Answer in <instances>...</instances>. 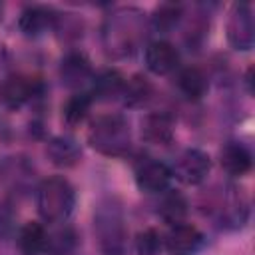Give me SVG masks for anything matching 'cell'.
<instances>
[{
	"instance_id": "12",
	"label": "cell",
	"mask_w": 255,
	"mask_h": 255,
	"mask_svg": "<svg viewBox=\"0 0 255 255\" xmlns=\"http://www.w3.org/2000/svg\"><path fill=\"white\" fill-rule=\"evenodd\" d=\"M92 74V68H90V60L82 54V52H70L64 60H62V66H60V76H62V82L68 86V88H76L80 84H84Z\"/></svg>"
},
{
	"instance_id": "15",
	"label": "cell",
	"mask_w": 255,
	"mask_h": 255,
	"mask_svg": "<svg viewBox=\"0 0 255 255\" xmlns=\"http://www.w3.org/2000/svg\"><path fill=\"white\" fill-rule=\"evenodd\" d=\"M54 20H56V16L50 8H46V6H28L18 18V26L26 36H38L46 28H50L54 24Z\"/></svg>"
},
{
	"instance_id": "9",
	"label": "cell",
	"mask_w": 255,
	"mask_h": 255,
	"mask_svg": "<svg viewBox=\"0 0 255 255\" xmlns=\"http://www.w3.org/2000/svg\"><path fill=\"white\" fill-rule=\"evenodd\" d=\"M145 66L157 76H165L179 66V50L165 40L151 42L145 48Z\"/></svg>"
},
{
	"instance_id": "14",
	"label": "cell",
	"mask_w": 255,
	"mask_h": 255,
	"mask_svg": "<svg viewBox=\"0 0 255 255\" xmlns=\"http://www.w3.org/2000/svg\"><path fill=\"white\" fill-rule=\"evenodd\" d=\"M18 247L24 255H42L48 247V233L42 223L28 221L18 231Z\"/></svg>"
},
{
	"instance_id": "18",
	"label": "cell",
	"mask_w": 255,
	"mask_h": 255,
	"mask_svg": "<svg viewBox=\"0 0 255 255\" xmlns=\"http://www.w3.org/2000/svg\"><path fill=\"white\" fill-rule=\"evenodd\" d=\"M187 213V199L179 191H167L159 203V215L163 221L177 225Z\"/></svg>"
},
{
	"instance_id": "17",
	"label": "cell",
	"mask_w": 255,
	"mask_h": 255,
	"mask_svg": "<svg viewBox=\"0 0 255 255\" xmlns=\"http://www.w3.org/2000/svg\"><path fill=\"white\" fill-rule=\"evenodd\" d=\"M124 84H126V78L118 70H104L94 80V94L104 100L116 98L118 94L124 92Z\"/></svg>"
},
{
	"instance_id": "11",
	"label": "cell",
	"mask_w": 255,
	"mask_h": 255,
	"mask_svg": "<svg viewBox=\"0 0 255 255\" xmlns=\"http://www.w3.org/2000/svg\"><path fill=\"white\" fill-rule=\"evenodd\" d=\"M46 155L58 167H72L80 161L82 151H80V145L76 143V139H72L68 135H58L46 145Z\"/></svg>"
},
{
	"instance_id": "21",
	"label": "cell",
	"mask_w": 255,
	"mask_h": 255,
	"mask_svg": "<svg viewBox=\"0 0 255 255\" xmlns=\"http://www.w3.org/2000/svg\"><path fill=\"white\" fill-rule=\"evenodd\" d=\"M179 18H181V6L173 4V2H165V4L157 6L155 12H153V26L157 30L167 32V30L177 26Z\"/></svg>"
},
{
	"instance_id": "13",
	"label": "cell",
	"mask_w": 255,
	"mask_h": 255,
	"mask_svg": "<svg viewBox=\"0 0 255 255\" xmlns=\"http://www.w3.org/2000/svg\"><path fill=\"white\" fill-rule=\"evenodd\" d=\"M221 165L229 175H239L241 177V175L251 171V165H253L251 151L245 145H241L237 141H231L221 149Z\"/></svg>"
},
{
	"instance_id": "7",
	"label": "cell",
	"mask_w": 255,
	"mask_h": 255,
	"mask_svg": "<svg viewBox=\"0 0 255 255\" xmlns=\"http://www.w3.org/2000/svg\"><path fill=\"white\" fill-rule=\"evenodd\" d=\"M163 243H165V249L169 255H193L201 249L203 235L195 225L177 223L169 229Z\"/></svg>"
},
{
	"instance_id": "1",
	"label": "cell",
	"mask_w": 255,
	"mask_h": 255,
	"mask_svg": "<svg viewBox=\"0 0 255 255\" xmlns=\"http://www.w3.org/2000/svg\"><path fill=\"white\" fill-rule=\"evenodd\" d=\"M76 203L74 187L64 177H48L40 183L36 193L38 213L48 223H64Z\"/></svg>"
},
{
	"instance_id": "4",
	"label": "cell",
	"mask_w": 255,
	"mask_h": 255,
	"mask_svg": "<svg viewBox=\"0 0 255 255\" xmlns=\"http://www.w3.org/2000/svg\"><path fill=\"white\" fill-rule=\"evenodd\" d=\"M227 22V38L235 50H251L255 42L253 10L249 2H239L233 6Z\"/></svg>"
},
{
	"instance_id": "6",
	"label": "cell",
	"mask_w": 255,
	"mask_h": 255,
	"mask_svg": "<svg viewBox=\"0 0 255 255\" xmlns=\"http://www.w3.org/2000/svg\"><path fill=\"white\" fill-rule=\"evenodd\" d=\"M40 90V82L34 78H26L20 74L6 76L0 84V100L6 108L16 110L24 106L32 96H36Z\"/></svg>"
},
{
	"instance_id": "2",
	"label": "cell",
	"mask_w": 255,
	"mask_h": 255,
	"mask_svg": "<svg viewBox=\"0 0 255 255\" xmlns=\"http://www.w3.org/2000/svg\"><path fill=\"white\" fill-rule=\"evenodd\" d=\"M88 139L104 155H124L129 149V126L122 116H100L92 122Z\"/></svg>"
},
{
	"instance_id": "16",
	"label": "cell",
	"mask_w": 255,
	"mask_h": 255,
	"mask_svg": "<svg viewBox=\"0 0 255 255\" xmlns=\"http://www.w3.org/2000/svg\"><path fill=\"white\" fill-rule=\"evenodd\" d=\"M177 88L181 90V94L187 100H199L205 96V92L209 88L207 76L203 74V70H199L195 66H187L177 76Z\"/></svg>"
},
{
	"instance_id": "10",
	"label": "cell",
	"mask_w": 255,
	"mask_h": 255,
	"mask_svg": "<svg viewBox=\"0 0 255 255\" xmlns=\"http://www.w3.org/2000/svg\"><path fill=\"white\" fill-rule=\"evenodd\" d=\"M141 135L149 143L165 145L173 139V120L163 112L147 114L141 122Z\"/></svg>"
},
{
	"instance_id": "5",
	"label": "cell",
	"mask_w": 255,
	"mask_h": 255,
	"mask_svg": "<svg viewBox=\"0 0 255 255\" xmlns=\"http://www.w3.org/2000/svg\"><path fill=\"white\" fill-rule=\"evenodd\" d=\"M211 169V159L205 151L197 149V147H189L185 149L177 159L175 165L171 169V175H175L181 183L187 185H199Z\"/></svg>"
},
{
	"instance_id": "20",
	"label": "cell",
	"mask_w": 255,
	"mask_h": 255,
	"mask_svg": "<svg viewBox=\"0 0 255 255\" xmlns=\"http://www.w3.org/2000/svg\"><path fill=\"white\" fill-rule=\"evenodd\" d=\"M122 94L126 96V106L135 108V106H141L143 102H147V98L151 96V84L147 82L145 76L135 74L129 80H126Z\"/></svg>"
},
{
	"instance_id": "3",
	"label": "cell",
	"mask_w": 255,
	"mask_h": 255,
	"mask_svg": "<svg viewBox=\"0 0 255 255\" xmlns=\"http://www.w3.org/2000/svg\"><path fill=\"white\" fill-rule=\"evenodd\" d=\"M96 229L100 235V249L104 255H124L126 229L122 213L116 205H106L98 211Z\"/></svg>"
},
{
	"instance_id": "8",
	"label": "cell",
	"mask_w": 255,
	"mask_h": 255,
	"mask_svg": "<svg viewBox=\"0 0 255 255\" xmlns=\"http://www.w3.org/2000/svg\"><path fill=\"white\" fill-rule=\"evenodd\" d=\"M171 177V169L157 159H145L135 169V183L145 193H159L167 189Z\"/></svg>"
},
{
	"instance_id": "23",
	"label": "cell",
	"mask_w": 255,
	"mask_h": 255,
	"mask_svg": "<svg viewBox=\"0 0 255 255\" xmlns=\"http://www.w3.org/2000/svg\"><path fill=\"white\" fill-rule=\"evenodd\" d=\"M16 231V211L10 203H0V239L12 237Z\"/></svg>"
},
{
	"instance_id": "19",
	"label": "cell",
	"mask_w": 255,
	"mask_h": 255,
	"mask_svg": "<svg viewBox=\"0 0 255 255\" xmlns=\"http://www.w3.org/2000/svg\"><path fill=\"white\" fill-rule=\"evenodd\" d=\"M90 106H92V96L90 94H84V92H80V94H74V96H70L68 100H66V104H64V122L68 124V126H78V124H82L84 120H86V116H88V112H90Z\"/></svg>"
},
{
	"instance_id": "22",
	"label": "cell",
	"mask_w": 255,
	"mask_h": 255,
	"mask_svg": "<svg viewBox=\"0 0 255 255\" xmlns=\"http://www.w3.org/2000/svg\"><path fill=\"white\" fill-rule=\"evenodd\" d=\"M163 247V239L155 229H143L135 239V251L137 255H159Z\"/></svg>"
}]
</instances>
